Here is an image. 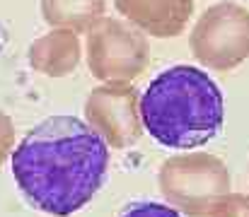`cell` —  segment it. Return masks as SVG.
<instances>
[{
    "label": "cell",
    "mask_w": 249,
    "mask_h": 217,
    "mask_svg": "<svg viewBox=\"0 0 249 217\" xmlns=\"http://www.w3.org/2000/svg\"><path fill=\"white\" fill-rule=\"evenodd\" d=\"M107 143L75 116H51L12 150V176L24 200L49 215H73L102 188Z\"/></svg>",
    "instance_id": "1"
},
{
    "label": "cell",
    "mask_w": 249,
    "mask_h": 217,
    "mask_svg": "<svg viewBox=\"0 0 249 217\" xmlns=\"http://www.w3.org/2000/svg\"><path fill=\"white\" fill-rule=\"evenodd\" d=\"M223 92L208 72L194 66L162 70L141 97L143 128L165 147L194 150L223 128Z\"/></svg>",
    "instance_id": "2"
},
{
    "label": "cell",
    "mask_w": 249,
    "mask_h": 217,
    "mask_svg": "<svg viewBox=\"0 0 249 217\" xmlns=\"http://www.w3.org/2000/svg\"><path fill=\"white\" fill-rule=\"evenodd\" d=\"M158 181L167 203L189 217H211L213 208L230 193L225 162L208 152H186L165 159Z\"/></svg>",
    "instance_id": "3"
},
{
    "label": "cell",
    "mask_w": 249,
    "mask_h": 217,
    "mask_svg": "<svg viewBox=\"0 0 249 217\" xmlns=\"http://www.w3.org/2000/svg\"><path fill=\"white\" fill-rule=\"evenodd\" d=\"M191 51L211 70H232L249 58V10L237 2L211 5L191 32Z\"/></svg>",
    "instance_id": "4"
},
{
    "label": "cell",
    "mask_w": 249,
    "mask_h": 217,
    "mask_svg": "<svg viewBox=\"0 0 249 217\" xmlns=\"http://www.w3.org/2000/svg\"><path fill=\"white\" fill-rule=\"evenodd\" d=\"M148 39L141 29L102 17L87 29V66L102 82H131L148 66Z\"/></svg>",
    "instance_id": "5"
},
{
    "label": "cell",
    "mask_w": 249,
    "mask_h": 217,
    "mask_svg": "<svg viewBox=\"0 0 249 217\" xmlns=\"http://www.w3.org/2000/svg\"><path fill=\"white\" fill-rule=\"evenodd\" d=\"M87 126L107 145L124 150L141 140V94L131 82H104L85 101Z\"/></svg>",
    "instance_id": "6"
},
{
    "label": "cell",
    "mask_w": 249,
    "mask_h": 217,
    "mask_svg": "<svg viewBox=\"0 0 249 217\" xmlns=\"http://www.w3.org/2000/svg\"><path fill=\"white\" fill-rule=\"evenodd\" d=\"M116 10L143 34L169 39L184 32L194 0H114Z\"/></svg>",
    "instance_id": "7"
},
{
    "label": "cell",
    "mask_w": 249,
    "mask_h": 217,
    "mask_svg": "<svg viewBox=\"0 0 249 217\" xmlns=\"http://www.w3.org/2000/svg\"><path fill=\"white\" fill-rule=\"evenodd\" d=\"M80 39L78 32L66 27H51L49 34L39 36L29 46V66L49 77H66L80 63Z\"/></svg>",
    "instance_id": "8"
},
{
    "label": "cell",
    "mask_w": 249,
    "mask_h": 217,
    "mask_svg": "<svg viewBox=\"0 0 249 217\" xmlns=\"http://www.w3.org/2000/svg\"><path fill=\"white\" fill-rule=\"evenodd\" d=\"M107 10V0H41V17L49 27L73 32L92 29Z\"/></svg>",
    "instance_id": "9"
},
{
    "label": "cell",
    "mask_w": 249,
    "mask_h": 217,
    "mask_svg": "<svg viewBox=\"0 0 249 217\" xmlns=\"http://www.w3.org/2000/svg\"><path fill=\"white\" fill-rule=\"evenodd\" d=\"M211 217H249V196L247 193H228L213 208Z\"/></svg>",
    "instance_id": "10"
},
{
    "label": "cell",
    "mask_w": 249,
    "mask_h": 217,
    "mask_svg": "<svg viewBox=\"0 0 249 217\" xmlns=\"http://www.w3.org/2000/svg\"><path fill=\"white\" fill-rule=\"evenodd\" d=\"M121 217H181L179 210H174L172 205L162 203H138L133 208H128Z\"/></svg>",
    "instance_id": "11"
},
{
    "label": "cell",
    "mask_w": 249,
    "mask_h": 217,
    "mask_svg": "<svg viewBox=\"0 0 249 217\" xmlns=\"http://www.w3.org/2000/svg\"><path fill=\"white\" fill-rule=\"evenodd\" d=\"M12 147H15V123L10 116L0 111V164L12 154Z\"/></svg>",
    "instance_id": "12"
}]
</instances>
